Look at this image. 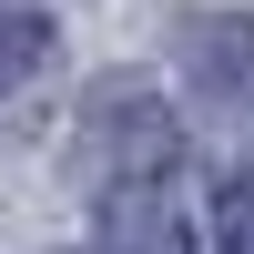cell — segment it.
I'll list each match as a JSON object with an SVG mask.
<instances>
[{"instance_id":"3","label":"cell","mask_w":254,"mask_h":254,"mask_svg":"<svg viewBox=\"0 0 254 254\" xmlns=\"http://www.w3.org/2000/svg\"><path fill=\"white\" fill-rule=\"evenodd\" d=\"M214 254H254V173H234L214 193Z\"/></svg>"},{"instance_id":"2","label":"cell","mask_w":254,"mask_h":254,"mask_svg":"<svg viewBox=\"0 0 254 254\" xmlns=\"http://www.w3.org/2000/svg\"><path fill=\"white\" fill-rule=\"evenodd\" d=\"M41 61H51V20L41 10H0V92H20Z\"/></svg>"},{"instance_id":"1","label":"cell","mask_w":254,"mask_h":254,"mask_svg":"<svg viewBox=\"0 0 254 254\" xmlns=\"http://www.w3.org/2000/svg\"><path fill=\"white\" fill-rule=\"evenodd\" d=\"M81 153L102 163V193H132V183H173V163H183V132H173V112H163L142 81H102L92 92V112H81Z\"/></svg>"}]
</instances>
